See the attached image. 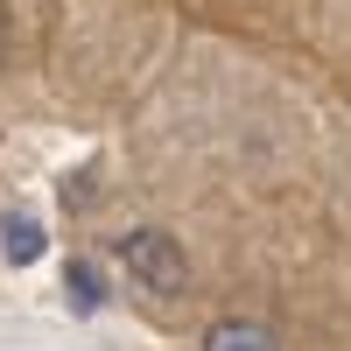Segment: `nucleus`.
<instances>
[{
  "label": "nucleus",
  "mask_w": 351,
  "mask_h": 351,
  "mask_svg": "<svg viewBox=\"0 0 351 351\" xmlns=\"http://www.w3.org/2000/svg\"><path fill=\"white\" fill-rule=\"evenodd\" d=\"M120 260H127V274L148 288V295H183V281H190V267H183V246L169 239L162 225H141V232H127L120 239Z\"/></svg>",
  "instance_id": "1"
},
{
  "label": "nucleus",
  "mask_w": 351,
  "mask_h": 351,
  "mask_svg": "<svg viewBox=\"0 0 351 351\" xmlns=\"http://www.w3.org/2000/svg\"><path fill=\"white\" fill-rule=\"evenodd\" d=\"M204 351H281L267 324H246V316H225V324L204 330Z\"/></svg>",
  "instance_id": "2"
},
{
  "label": "nucleus",
  "mask_w": 351,
  "mask_h": 351,
  "mask_svg": "<svg viewBox=\"0 0 351 351\" xmlns=\"http://www.w3.org/2000/svg\"><path fill=\"white\" fill-rule=\"evenodd\" d=\"M0 253H8L14 267H36V260H43V225L8 211V218H0Z\"/></svg>",
  "instance_id": "3"
},
{
  "label": "nucleus",
  "mask_w": 351,
  "mask_h": 351,
  "mask_svg": "<svg viewBox=\"0 0 351 351\" xmlns=\"http://www.w3.org/2000/svg\"><path fill=\"white\" fill-rule=\"evenodd\" d=\"M71 302H77V309H99V302H106V288H99V267H84V260L71 267Z\"/></svg>",
  "instance_id": "4"
}]
</instances>
